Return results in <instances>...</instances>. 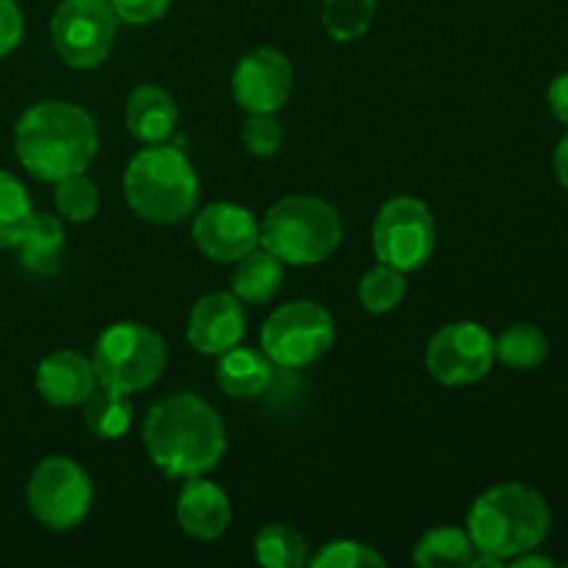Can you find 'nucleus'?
Instances as JSON below:
<instances>
[{
	"mask_svg": "<svg viewBox=\"0 0 568 568\" xmlns=\"http://www.w3.org/2000/svg\"><path fill=\"white\" fill-rule=\"evenodd\" d=\"M142 442L150 460L172 480L205 475L227 449L220 414L197 394H170L144 416Z\"/></svg>",
	"mask_w": 568,
	"mask_h": 568,
	"instance_id": "obj_1",
	"label": "nucleus"
},
{
	"mask_svg": "<svg viewBox=\"0 0 568 568\" xmlns=\"http://www.w3.org/2000/svg\"><path fill=\"white\" fill-rule=\"evenodd\" d=\"M98 125L81 105L33 103L14 128V153L37 181L59 183L87 170L98 155Z\"/></svg>",
	"mask_w": 568,
	"mask_h": 568,
	"instance_id": "obj_2",
	"label": "nucleus"
},
{
	"mask_svg": "<svg viewBox=\"0 0 568 568\" xmlns=\"http://www.w3.org/2000/svg\"><path fill=\"white\" fill-rule=\"evenodd\" d=\"M469 538L475 552L514 560L536 549L552 527L547 499L521 483H503L475 499L469 510Z\"/></svg>",
	"mask_w": 568,
	"mask_h": 568,
	"instance_id": "obj_3",
	"label": "nucleus"
},
{
	"mask_svg": "<svg viewBox=\"0 0 568 568\" xmlns=\"http://www.w3.org/2000/svg\"><path fill=\"white\" fill-rule=\"evenodd\" d=\"M122 194L139 220L150 225H178L194 214L200 181L192 161L172 144H148L122 175Z\"/></svg>",
	"mask_w": 568,
	"mask_h": 568,
	"instance_id": "obj_4",
	"label": "nucleus"
},
{
	"mask_svg": "<svg viewBox=\"0 0 568 568\" xmlns=\"http://www.w3.org/2000/svg\"><path fill=\"white\" fill-rule=\"evenodd\" d=\"M342 244V220L331 203L311 194L283 197L261 222V247L283 266H314Z\"/></svg>",
	"mask_w": 568,
	"mask_h": 568,
	"instance_id": "obj_5",
	"label": "nucleus"
},
{
	"mask_svg": "<svg viewBox=\"0 0 568 568\" xmlns=\"http://www.w3.org/2000/svg\"><path fill=\"white\" fill-rule=\"evenodd\" d=\"M166 366V344L142 322H116L100 333L92 353L98 386L136 394L153 386Z\"/></svg>",
	"mask_w": 568,
	"mask_h": 568,
	"instance_id": "obj_6",
	"label": "nucleus"
},
{
	"mask_svg": "<svg viewBox=\"0 0 568 568\" xmlns=\"http://www.w3.org/2000/svg\"><path fill=\"white\" fill-rule=\"evenodd\" d=\"M336 338L331 311L314 300H294L272 311L261 327V347L281 369H300L320 361Z\"/></svg>",
	"mask_w": 568,
	"mask_h": 568,
	"instance_id": "obj_7",
	"label": "nucleus"
},
{
	"mask_svg": "<svg viewBox=\"0 0 568 568\" xmlns=\"http://www.w3.org/2000/svg\"><path fill=\"white\" fill-rule=\"evenodd\" d=\"M436 242V216L422 200L392 197L377 211L375 225H372V250L381 264L408 275L433 258Z\"/></svg>",
	"mask_w": 568,
	"mask_h": 568,
	"instance_id": "obj_8",
	"label": "nucleus"
},
{
	"mask_svg": "<svg viewBox=\"0 0 568 568\" xmlns=\"http://www.w3.org/2000/svg\"><path fill=\"white\" fill-rule=\"evenodd\" d=\"M94 488L83 466L72 458H44L28 480V510L42 527L53 532L75 530L92 508Z\"/></svg>",
	"mask_w": 568,
	"mask_h": 568,
	"instance_id": "obj_9",
	"label": "nucleus"
},
{
	"mask_svg": "<svg viewBox=\"0 0 568 568\" xmlns=\"http://www.w3.org/2000/svg\"><path fill=\"white\" fill-rule=\"evenodd\" d=\"M116 20L109 0H61L50 20V39L72 70H94L114 48Z\"/></svg>",
	"mask_w": 568,
	"mask_h": 568,
	"instance_id": "obj_10",
	"label": "nucleus"
},
{
	"mask_svg": "<svg viewBox=\"0 0 568 568\" xmlns=\"http://www.w3.org/2000/svg\"><path fill=\"white\" fill-rule=\"evenodd\" d=\"M494 338L477 322H449L427 342V372L442 386H471L491 372Z\"/></svg>",
	"mask_w": 568,
	"mask_h": 568,
	"instance_id": "obj_11",
	"label": "nucleus"
},
{
	"mask_svg": "<svg viewBox=\"0 0 568 568\" xmlns=\"http://www.w3.org/2000/svg\"><path fill=\"white\" fill-rule=\"evenodd\" d=\"M233 100L247 114H277L294 89V67L281 50L258 48L239 59L231 78Z\"/></svg>",
	"mask_w": 568,
	"mask_h": 568,
	"instance_id": "obj_12",
	"label": "nucleus"
},
{
	"mask_svg": "<svg viewBox=\"0 0 568 568\" xmlns=\"http://www.w3.org/2000/svg\"><path fill=\"white\" fill-rule=\"evenodd\" d=\"M192 239L205 258L236 264L261 244V225L244 205L214 203L194 216Z\"/></svg>",
	"mask_w": 568,
	"mask_h": 568,
	"instance_id": "obj_13",
	"label": "nucleus"
},
{
	"mask_svg": "<svg viewBox=\"0 0 568 568\" xmlns=\"http://www.w3.org/2000/svg\"><path fill=\"white\" fill-rule=\"evenodd\" d=\"M247 314L233 292H211L194 303L189 314L186 338L200 355H222L242 342Z\"/></svg>",
	"mask_w": 568,
	"mask_h": 568,
	"instance_id": "obj_14",
	"label": "nucleus"
},
{
	"mask_svg": "<svg viewBox=\"0 0 568 568\" xmlns=\"http://www.w3.org/2000/svg\"><path fill=\"white\" fill-rule=\"evenodd\" d=\"M98 388L92 358L75 349H59L37 366V392L53 408H75Z\"/></svg>",
	"mask_w": 568,
	"mask_h": 568,
	"instance_id": "obj_15",
	"label": "nucleus"
},
{
	"mask_svg": "<svg viewBox=\"0 0 568 568\" xmlns=\"http://www.w3.org/2000/svg\"><path fill=\"white\" fill-rule=\"evenodd\" d=\"M178 525L183 532L197 541H216L231 525V499L216 483L205 480L203 475L186 477L178 497Z\"/></svg>",
	"mask_w": 568,
	"mask_h": 568,
	"instance_id": "obj_16",
	"label": "nucleus"
},
{
	"mask_svg": "<svg viewBox=\"0 0 568 568\" xmlns=\"http://www.w3.org/2000/svg\"><path fill=\"white\" fill-rule=\"evenodd\" d=\"M178 105L166 89L155 83H142L131 92L125 103V128L136 142L164 144L175 133Z\"/></svg>",
	"mask_w": 568,
	"mask_h": 568,
	"instance_id": "obj_17",
	"label": "nucleus"
},
{
	"mask_svg": "<svg viewBox=\"0 0 568 568\" xmlns=\"http://www.w3.org/2000/svg\"><path fill=\"white\" fill-rule=\"evenodd\" d=\"M14 247L22 270L39 277L55 275L61 270L67 247V233L61 227V220H55L53 214H33Z\"/></svg>",
	"mask_w": 568,
	"mask_h": 568,
	"instance_id": "obj_18",
	"label": "nucleus"
},
{
	"mask_svg": "<svg viewBox=\"0 0 568 568\" xmlns=\"http://www.w3.org/2000/svg\"><path fill=\"white\" fill-rule=\"evenodd\" d=\"M216 383L227 397H258L272 383V361L236 344L216 361Z\"/></svg>",
	"mask_w": 568,
	"mask_h": 568,
	"instance_id": "obj_19",
	"label": "nucleus"
},
{
	"mask_svg": "<svg viewBox=\"0 0 568 568\" xmlns=\"http://www.w3.org/2000/svg\"><path fill=\"white\" fill-rule=\"evenodd\" d=\"M283 286V261H277L270 250L258 247L247 253L244 258L236 261V272H233L231 292L236 294L242 303L261 305L270 303Z\"/></svg>",
	"mask_w": 568,
	"mask_h": 568,
	"instance_id": "obj_20",
	"label": "nucleus"
},
{
	"mask_svg": "<svg viewBox=\"0 0 568 568\" xmlns=\"http://www.w3.org/2000/svg\"><path fill=\"white\" fill-rule=\"evenodd\" d=\"M133 419V405L128 394L114 392V388L98 386L87 399L83 408V422H87L89 433L103 442H116L128 433Z\"/></svg>",
	"mask_w": 568,
	"mask_h": 568,
	"instance_id": "obj_21",
	"label": "nucleus"
},
{
	"mask_svg": "<svg viewBox=\"0 0 568 568\" xmlns=\"http://www.w3.org/2000/svg\"><path fill=\"white\" fill-rule=\"evenodd\" d=\"M475 558V544L469 532L458 527H433L419 538L414 549V564L425 568H464Z\"/></svg>",
	"mask_w": 568,
	"mask_h": 568,
	"instance_id": "obj_22",
	"label": "nucleus"
},
{
	"mask_svg": "<svg viewBox=\"0 0 568 568\" xmlns=\"http://www.w3.org/2000/svg\"><path fill=\"white\" fill-rule=\"evenodd\" d=\"M494 355H497V361H503L508 369L530 372L538 369V366L547 361L549 342L536 325L519 322V325H510L508 331L494 342Z\"/></svg>",
	"mask_w": 568,
	"mask_h": 568,
	"instance_id": "obj_23",
	"label": "nucleus"
},
{
	"mask_svg": "<svg viewBox=\"0 0 568 568\" xmlns=\"http://www.w3.org/2000/svg\"><path fill=\"white\" fill-rule=\"evenodd\" d=\"M253 555L266 568H300L308 564V544L294 527L266 525L255 536Z\"/></svg>",
	"mask_w": 568,
	"mask_h": 568,
	"instance_id": "obj_24",
	"label": "nucleus"
},
{
	"mask_svg": "<svg viewBox=\"0 0 568 568\" xmlns=\"http://www.w3.org/2000/svg\"><path fill=\"white\" fill-rule=\"evenodd\" d=\"M377 0H322V26L336 42H355L369 31Z\"/></svg>",
	"mask_w": 568,
	"mask_h": 568,
	"instance_id": "obj_25",
	"label": "nucleus"
},
{
	"mask_svg": "<svg viewBox=\"0 0 568 568\" xmlns=\"http://www.w3.org/2000/svg\"><path fill=\"white\" fill-rule=\"evenodd\" d=\"M405 292H408L405 272L386 264H377L375 270L366 272V275L361 277L358 286L361 305H364L369 314H388V311H394L403 303Z\"/></svg>",
	"mask_w": 568,
	"mask_h": 568,
	"instance_id": "obj_26",
	"label": "nucleus"
},
{
	"mask_svg": "<svg viewBox=\"0 0 568 568\" xmlns=\"http://www.w3.org/2000/svg\"><path fill=\"white\" fill-rule=\"evenodd\" d=\"M31 216L33 205L26 186L11 172L0 170V250L14 247Z\"/></svg>",
	"mask_w": 568,
	"mask_h": 568,
	"instance_id": "obj_27",
	"label": "nucleus"
},
{
	"mask_svg": "<svg viewBox=\"0 0 568 568\" xmlns=\"http://www.w3.org/2000/svg\"><path fill=\"white\" fill-rule=\"evenodd\" d=\"M55 209L70 222H89L100 209V192L83 172L55 183Z\"/></svg>",
	"mask_w": 568,
	"mask_h": 568,
	"instance_id": "obj_28",
	"label": "nucleus"
},
{
	"mask_svg": "<svg viewBox=\"0 0 568 568\" xmlns=\"http://www.w3.org/2000/svg\"><path fill=\"white\" fill-rule=\"evenodd\" d=\"M308 566L314 568H372V566H386V558L377 552L375 547L369 544H361V541H331L308 558Z\"/></svg>",
	"mask_w": 568,
	"mask_h": 568,
	"instance_id": "obj_29",
	"label": "nucleus"
},
{
	"mask_svg": "<svg viewBox=\"0 0 568 568\" xmlns=\"http://www.w3.org/2000/svg\"><path fill=\"white\" fill-rule=\"evenodd\" d=\"M242 142L247 153L258 155V159H270L283 144L281 120L275 114H250V120L244 122Z\"/></svg>",
	"mask_w": 568,
	"mask_h": 568,
	"instance_id": "obj_30",
	"label": "nucleus"
},
{
	"mask_svg": "<svg viewBox=\"0 0 568 568\" xmlns=\"http://www.w3.org/2000/svg\"><path fill=\"white\" fill-rule=\"evenodd\" d=\"M116 20L128 26H148V22L161 20L170 11L172 0H109Z\"/></svg>",
	"mask_w": 568,
	"mask_h": 568,
	"instance_id": "obj_31",
	"label": "nucleus"
},
{
	"mask_svg": "<svg viewBox=\"0 0 568 568\" xmlns=\"http://www.w3.org/2000/svg\"><path fill=\"white\" fill-rule=\"evenodd\" d=\"M22 31H26V22H22L20 6L14 0H0V59L22 42Z\"/></svg>",
	"mask_w": 568,
	"mask_h": 568,
	"instance_id": "obj_32",
	"label": "nucleus"
},
{
	"mask_svg": "<svg viewBox=\"0 0 568 568\" xmlns=\"http://www.w3.org/2000/svg\"><path fill=\"white\" fill-rule=\"evenodd\" d=\"M547 103L549 109H552V114L568 125V72H564V75H558L549 83Z\"/></svg>",
	"mask_w": 568,
	"mask_h": 568,
	"instance_id": "obj_33",
	"label": "nucleus"
},
{
	"mask_svg": "<svg viewBox=\"0 0 568 568\" xmlns=\"http://www.w3.org/2000/svg\"><path fill=\"white\" fill-rule=\"evenodd\" d=\"M555 175H558L560 186L568 192V133L558 142V150H555Z\"/></svg>",
	"mask_w": 568,
	"mask_h": 568,
	"instance_id": "obj_34",
	"label": "nucleus"
},
{
	"mask_svg": "<svg viewBox=\"0 0 568 568\" xmlns=\"http://www.w3.org/2000/svg\"><path fill=\"white\" fill-rule=\"evenodd\" d=\"M552 566H555V560L541 558V555H532V549L530 552L516 555L514 558V568H552Z\"/></svg>",
	"mask_w": 568,
	"mask_h": 568,
	"instance_id": "obj_35",
	"label": "nucleus"
}]
</instances>
